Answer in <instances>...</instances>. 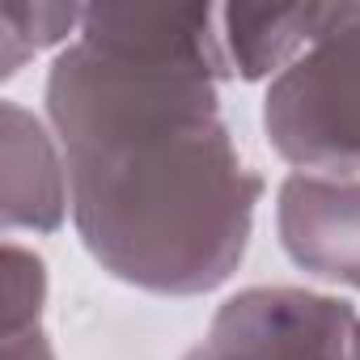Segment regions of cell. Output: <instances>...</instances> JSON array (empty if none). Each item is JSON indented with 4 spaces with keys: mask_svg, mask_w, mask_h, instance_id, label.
<instances>
[{
    "mask_svg": "<svg viewBox=\"0 0 360 360\" xmlns=\"http://www.w3.org/2000/svg\"><path fill=\"white\" fill-rule=\"evenodd\" d=\"M229 56L217 5H85L47 68L72 225L115 280L204 297L246 259L267 191L221 115Z\"/></svg>",
    "mask_w": 360,
    "mask_h": 360,
    "instance_id": "cell-1",
    "label": "cell"
},
{
    "mask_svg": "<svg viewBox=\"0 0 360 360\" xmlns=\"http://www.w3.org/2000/svg\"><path fill=\"white\" fill-rule=\"evenodd\" d=\"M263 136L301 174L360 178V5L263 94Z\"/></svg>",
    "mask_w": 360,
    "mask_h": 360,
    "instance_id": "cell-2",
    "label": "cell"
},
{
    "mask_svg": "<svg viewBox=\"0 0 360 360\" xmlns=\"http://www.w3.org/2000/svg\"><path fill=\"white\" fill-rule=\"evenodd\" d=\"M204 347L217 360H360V309L297 284H255L212 314Z\"/></svg>",
    "mask_w": 360,
    "mask_h": 360,
    "instance_id": "cell-3",
    "label": "cell"
},
{
    "mask_svg": "<svg viewBox=\"0 0 360 360\" xmlns=\"http://www.w3.org/2000/svg\"><path fill=\"white\" fill-rule=\"evenodd\" d=\"M276 233L292 267L360 292V178L292 169L276 191Z\"/></svg>",
    "mask_w": 360,
    "mask_h": 360,
    "instance_id": "cell-4",
    "label": "cell"
},
{
    "mask_svg": "<svg viewBox=\"0 0 360 360\" xmlns=\"http://www.w3.org/2000/svg\"><path fill=\"white\" fill-rule=\"evenodd\" d=\"M72 217L64 148L39 115L0 102V221L9 233H56Z\"/></svg>",
    "mask_w": 360,
    "mask_h": 360,
    "instance_id": "cell-5",
    "label": "cell"
},
{
    "mask_svg": "<svg viewBox=\"0 0 360 360\" xmlns=\"http://www.w3.org/2000/svg\"><path fill=\"white\" fill-rule=\"evenodd\" d=\"M352 9V0H339V5H225L221 34L233 77L276 81L309 47L343 30Z\"/></svg>",
    "mask_w": 360,
    "mask_h": 360,
    "instance_id": "cell-6",
    "label": "cell"
},
{
    "mask_svg": "<svg viewBox=\"0 0 360 360\" xmlns=\"http://www.w3.org/2000/svg\"><path fill=\"white\" fill-rule=\"evenodd\" d=\"M43 309L47 263L26 246L5 242V360H56Z\"/></svg>",
    "mask_w": 360,
    "mask_h": 360,
    "instance_id": "cell-7",
    "label": "cell"
},
{
    "mask_svg": "<svg viewBox=\"0 0 360 360\" xmlns=\"http://www.w3.org/2000/svg\"><path fill=\"white\" fill-rule=\"evenodd\" d=\"M81 5H0V77H18L26 60L47 47H68L81 34Z\"/></svg>",
    "mask_w": 360,
    "mask_h": 360,
    "instance_id": "cell-8",
    "label": "cell"
},
{
    "mask_svg": "<svg viewBox=\"0 0 360 360\" xmlns=\"http://www.w3.org/2000/svg\"><path fill=\"white\" fill-rule=\"evenodd\" d=\"M183 360H217V356H212V352H208L204 343H195V347H191V352H187Z\"/></svg>",
    "mask_w": 360,
    "mask_h": 360,
    "instance_id": "cell-9",
    "label": "cell"
}]
</instances>
